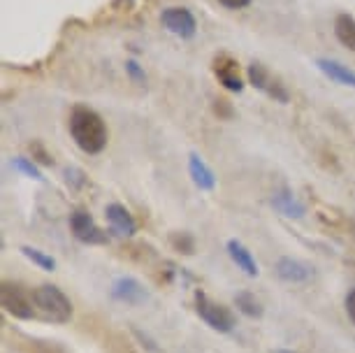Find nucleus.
<instances>
[{
    "mask_svg": "<svg viewBox=\"0 0 355 353\" xmlns=\"http://www.w3.org/2000/svg\"><path fill=\"white\" fill-rule=\"evenodd\" d=\"M132 335H135L137 339H139V342H142V346H144V349L146 351H151V353H158V346H156V342H153V339L149 337V335H146V332H142V330H132Z\"/></svg>",
    "mask_w": 355,
    "mask_h": 353,
    "instance_id": "26",
    "label": "nucleus"
},
{
    "mask_svg": "<svg viewBox=\"0 0 355 353\" xmlns=\"http://www.w3.org/2000/svg\"><path fill=\"white\" fill-rule=\"evenodd\" d=\"M21 254L28 258L31 263H35L37 268H42V270H46V272H53L56 270V261L49 256V254H44V251H40V249H33V246H21Z\"/></svg>",
    "mask_w": 355,
    "mask_h": 353,
    "instance_id": "19",
    "label": "nucleus"
},
{
    "mask_svg": "<svg viewBox=\"0 0 355 353\" xmlns=\"http://www.w3.org/2000/svg\"><path fill=\"white\" fill-rule=\"evenodd\" d=\"M65 175H68V182H75L77 186H79V184H84V175H82L79 170H68Z\"/></svg>",
    "mask_w": 355,
    "mask_h": 353,
    "instance_id": "29",
    "label": "nucleus"
},
{
    "mask_svg": "<svg viewBox=\"0 0 355 353\" xmlns=\"http://www.w3.org/2000/svg\"><path fill=\"white\" fill-rule=\"evenodd\" d=\"M316 65L327 79H332V82H337L341 86H353L355 89V70H351L348 65L332 61V58H318Z\"/></svg>",
    "mask_w": 355,
    "mask_h": 353,
    "instance_id": "12",
    "label": "nucleus"
},
{
    "mask_svg": "<svg viewBox=\"0 0 355 353\" xmlns=\"http://www.w3.org/2000/svg\"><path fill=\"white\" fill-rule=\"evenodd\" d=\"M211 110H214V114H216L218 119H223V121H230V119L234 117V110H232L230 100H225V98H216V100H214Z\"/></svg>",
    "mask_w": 355,
    "mask_h": 353,
    "instance_id": "24",
    "label": "nucleus"
},
{
    "mask_svg": "<svg viewBox=\"0 0 355 353\" xmlns=\"http://www.w3.org/2000/svg\"><path fill=\"white\" fill-rule=\"evenodd\" d=\"M234 304H237V309L242 311L244 316H249V318H260L263 316V304L258 302L256 295L249 291H242V293H237L234 295Z\"/></svg>",
    "mask_w": 355,
    "mask_h": 353,
    "instance_id": "17",
    "label": "nucleus"
},
{
    "mask_svg": "<svg viewBox=\"0 0 355 353\" xmlns=\"http://www.w3.org/2000/svg\"><path fill=\"white\" fill-rule=\"evenodd\" d=\"M125 70H128V75L132 77V82H137V84H144V82H146L144 70L139 68V63H137V61H125Z\"/></svg>",
    "mask_w": 355,
    "mask_h": 353,
    "instance_id": "25",
    "label": "nucleus"
},
{
    "mask_svg": "<svg viewBox=\"0 0 355 353\" xmlns=\"http://www.w3.org/2000/svg\"><path fill=\"white\" fill-rule=\"evenodd\" d=\"M70 230L84 244H107V232L93 221V216L84 209H75L70 214Z\"/></svg>",
    "mask_w": 355,
    "mask_h": 353,
    "instance_id": "6",
    "label": "nucleus"
},
{
    "mask_svg": "<svg viewBox=\"0 0 355 353\" xmlns=\"http://www.w3.org/2000/svg\"><path fill=\"white\" fill-rule=\"evenodd\" d=\"M105 216H107V223H110L114 235H119V237H132V235H135L137 223H135V218H132V214L123 207V205H119V203L107 205Z\"/></svg>",
    "mask_w": 355,
    "mask_h": 353,
    "instance_id": "10",
    "label": "nucleus"
},
{
    "mask_svg": "<svg viewBox=\"0 0 355 353\" xmlns=\"http://www.w3.org/2000/svg\"><path fill=\"white\" fill-rule=\"evenodd\" d=\"M33 300H35V311L40 318L56 325L70 323L72 318V302L58 286L42 284L37 289H33Z\"/></svg>",
    "mask_w": 355,
    "mask_h": 353,
    "instance_id": "2",
    "label": "nucleus"
},
{
    "mask_svg": "<svg viewBox=\"0 0 355 353\" xmlns=\"http://www.w3.org/2000/svg\"><path fill=\"white\" fill-rule=\"evenodd\" d=\"M68 128L75 144L84 154L96 156L107 146V126L103 121V117L96 110L86 107V105L72 107Z\"/></svg>",
    "mask_w": 355,
    "mask_h": 353,
    "instance_id": "1",
    "label": "nucleus"
},
{
    "mask_svg": "<svg viewBox=\"0 0 355 353\" xmlns=\"http://www.w3.org/2000/svg\"><path fill=\"white\" fill-rule=\"evenodd\" d=\"M274 353H295V351H274Z\"/></svg>",
    "mask_w": 355,
    "mask_h": 353,
    "instance_id": "30",
    "label": "nucleus"
},
{
    "mask_svg": "<svg viewBox=\"0 0 355 353\" xmlns=\"http://www.w3.org/2000/svg\"><path fill=\"white\" fill-rule=\"evenodd\" d=\"M12 168H15L17 172H21V175H26V177L35 179V182H42V172H40V168L35 165V161H33V158L19 156V158H15V161H12Z\"/></svg>",
    "mask_w": 355,
    "mask_h": 353,
    "instance_id": "20",
    "label": "nucleus"
},
{
    "mask_svg": "<svg viewBox=\"0 0 355 353\" xmlns=\"http://www.w3.org/2000/svg\"><path fill=\"white\" fill-rule=\"evenodd\" d=\"M0 304L10 316L21 318V321H31L37 316L35 300H33V291L24 289L21 284L3 282L0 284Z\"/></svg>",
    "mask_w": 355,
    "mask_h": 353,
    "instance_id": "3",
    "label": "nucleus"
},
{
    "mask_svg": "<svg viewBox=\"0 0 355 353\" xmlns=\"http://www.w3.org/2000/svg\"><path fill=\"white\" fill-rule=\"evenodd\" d=\"M196 311L211 330L230 332L234 328V314H232V311L227 307H223L220 302H214V300L202 291L196 293Z\"/></svg>",
    "mask_w": 355,
    "mask_h": 353,
    "instance_id": "4",
    "label": "nucleus"
},
{
    "mask_svg": "<svg viewBox=\"0 0 355 353\" xmlns=\"http://www.w3.org/2000/svg\"><path fill=\"white\" fill-rule=\"evenodd\" d=\"M28 353H65L56 342H42V339H28V346H26Z\"/></svg>",
    "mask_w": 355,
    "mask_h": 353,
    "instance_id": "21",
    "label": "nucleus"
},
{
    "mask_svg": "<svg viewBox=\"0 0 355 353\" xmlns=\"http://www.w3.org/2000/svg\"><path fill=\"white\" fill-rule=\"evenodd\" d=\"M218 3L227 10H244L251 5V0H218Z\"/></svg>",
    "mask_w": 355,
    "mask_h": 353,
    "instance_id": "27",
    "label": "nucleus"
},
{
    "mask_svg": "<svg viewBox=\"0 0 355 353\" xmlns=\"http://www.w3.org/2000/svg\"><path fill=\"white\" fill-rule=\"evenodd\" d=\"M211 70H214V75H216L218 82L223 84L227 91L239 93L244 89L242 75H239V63L234 61L230 54H218L216 58H214Z\"/></svg>",
    "mask_w": 355,
    "mask_h": 353,
    "instance_id": "8",
    "label": "nucleus"
},
{
    "mask_svg": "<svg viewBox=\"0 0 355 353\" xmlns=\"http://www.w3.org/2000/svg\"><path fill=\"white\" fill-rule=\"evenodd\" d=\"M112 298L123 304H142L149 298V293L135 277H119L112 284Z\"/></svg>",
    "mask_w": 355,
    "mask_h": 353,
    "instance_id": "9",
    "label": "nucleus"
},
{
    "mask_svg": "<svg viewBox=\"0 0 355 353\" xmlns=\"http://www.w3.org/2000/svg\"><path fill=\"white\" fill-rule=\"evenodd\" d=\"M189 172H191L193 184H196L200 191H214V189H216V177H214L211 168L198 154L189 156Z\"/></svg>",
    "mask_w": 355,
    "mask_h": 353,
    "instance_id": "13",
    "label": "nucleus"
},
{
    "mask_svg": "<svg viewBox=\"0 0 355 353\" xmlns=\"http://www.w3.org/2000/svg\"><path fill=\"white\" fill-rule=\"evenodd\" d=\"M272 205H274V207H277L284 216H288V218H302V216H304V212H306V209H304V205L300 203V200L295 198L288 189L279 191L277 196L272 198Z\"/></svg>",
    "mask_w": 355,
    "mask_h": 353,
    "instance_id": "15",
    "label": "nucleus"
},
{
    "mask_svg": "<svg viewBox=\"0 0 355 353\" xmlns=\"http://www.w3.org/2000/svg\"><path fill=\"white\" fill-rule=\"evenodd\" d=\"M31 154H33V161L40 163V165H53V156L49 154V151L44 149L42 142H31Z\"/></svg>",
    "mask_w": 355,
    "mask_h": 353,
    "instance_id": "23",
    "label": "nucleus"
},
{
    "mask_svg": "<svg viewBox=\"0 0 355 353\" xmlns=\"http://www.w3.org/2000/svg\"><path fill=\"white\" fill-rule=\"evenodd\" d=\"M249 82H251L253 89L263 91L267 98H272V100H274V103L286 105L288 100H291V93H288L286 86L281 84V79H279V77H274L272 72L267 70L263 63L253 61V63L249 65Z\"/></svg>",
    "mask_w": 355,
    "mask_h": 353,
    "instance_id": "5",
    "label": "nucleus"
},
{
    "mask_svg": "<svg viewBox=\"0 0 355 353\" xmlns=\"http://www.w3.org/2000/svg\"><path fill=\"white\" fill-rule=\"evenodd\" d=\"M346 314L355 323V289L346 295Z\"/></svg>",
    "mask_w": 355,
    "mask_h": 353,
    "instance_id": "28",
    "label": "nucleus"
},
{
    "mask_svg": "<svg viewBox=\"0 0 355 353\" xmlns=\"http://www.w3.org/2000/svg\"><path fill=\"white\" fill-rule=\"evenodd\" d=\"M227 254H230L232 263L237 265L244 275L249 277H258V263L256 258L251 256V251L239 242V239H227Z\"/></svg>",
    "mask_w": 355,
    "mask_h": 353,
    "instance_id": "14",
    "label": "nucleus"
},
{
    "mask_svg": "<svg viewBox=\"0 0 355 353\" xmlns=\"http://www.w3.org/2000/svg\"><path fill=\"white\" fill-rule=\"evenodd\" d=\"M334 35L346 49L355 51V19L351 15H339L334 19Z\"/></svg>",
    "mask_w": 355,
    "mask_h": 353,
    "instance_id": "16",
    "label": "nucleus"
},
{
    "mask_svg": "<svg viewBox=\"0 0 355 353\" xmlns=\"http://www.w3.org/2000/svg\"><path fill=\"white\" fill-rule=\"evenodd\" d=\"M105 351L107 353H135V351H132L130 342L123 335H112L110 339H107Z\"/></svg>",
    "mask_w": 355,
    "mask_h": 353,
    "instance_id": "22",
    "label": "nucleus"
},
{
    "mask_svg": "<svg viewBox=\"0 0 355 353\" xmlns=\"http://www.w3.org/2000/svg\"><path fill=\"white\" fill-rule=\"evenodd\" d=\"M277 275L288 284H300L311 279V268L297 258H279L277 263Z\"/></svg>",
    "mask_w": 355,
    "mask_h": 353,
    "instance_id": "11",
    "label": "nucleus"
},
{
    "mask_svg": "<svg viewBox=\"0 0 355 353\" xmlns=\"http://www.w3.org/2000/svg\"><path fill=\"white\" fill-rule=\"evenodd\" d=\"M170 246L174 251H179L182 256H193L196 254V237L186 230H177L170 235Z\"/></svg>",
    "mask_w": 355,
    "mask_h": 353,
    "instance_id": "18",
    "label": "nucleus"
},
{
    "mask_svg": "<svg viewBox=\"0 0 355 353\" xmlns=\"http://www.w3.org/2000/svg\"><path fill=\"white\" fill-rule=\"evenodd\" d=\"M160 21L172 35L182 37V40H191L198 33V21L196 17L191 15V10L186 8H167L160 15Z\"/></svg>",
    "mask_w": 355,
    "mask_h": 353,
    "instance_id": "7",
    "label": "nucleus"
}]
</instances>
